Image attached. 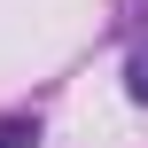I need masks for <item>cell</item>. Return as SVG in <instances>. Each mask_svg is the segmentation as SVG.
I'll use <instances>...</instances> for the list:
<instances>
[{
	"mask_svg": "<svg viewBox=\"0 0 148 148\" xmlns=\"http://www.w3.org/2000/svg\"><path fill=\"white\" fill-rule=\"evenodd\" d=\"M125 94L148 101V47H133V62H125Z\"/></svg>",
	"mask_w": 148,
	"mask_h": 148,
	"instance_id": "cell-2",
	"label": "cell"
},
{
	"mask_svg": "<svg viewBox=\"0 0 148 148\" xmlns=\"http://www.w3.org/2000/svg\"><path fill=\"white\" fill-rule=\"evenodd\" d=\"M0 148H39V117H0Z\"/></svg>",
	"mask_w": 148,
	"mask_h": 148,
	"instance_id": "cell-1",
	"label": "cell"
}]
</instances>
